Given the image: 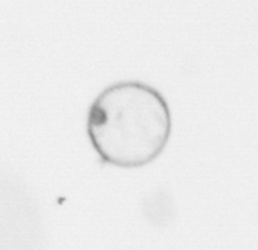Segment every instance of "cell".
Here are the masks:
<instances>
[{
	"mask_svg": "<svg viewBox=\"0 0 258 250\" xmlns=\"http://www.w3.org/2000/svg\"><path fill=\"white\" fill-rule=\"evenodd\" d=\"M87 134L102 163L139 168L166 148L172 129L163 95L146 83L129 81L103 89L87 115Z\"/></svg>",
	"mask_w": 258,
	"mask_h": 250,
	"instance_id": "obj_1",
	"label": "cell"
}]
</instances>
